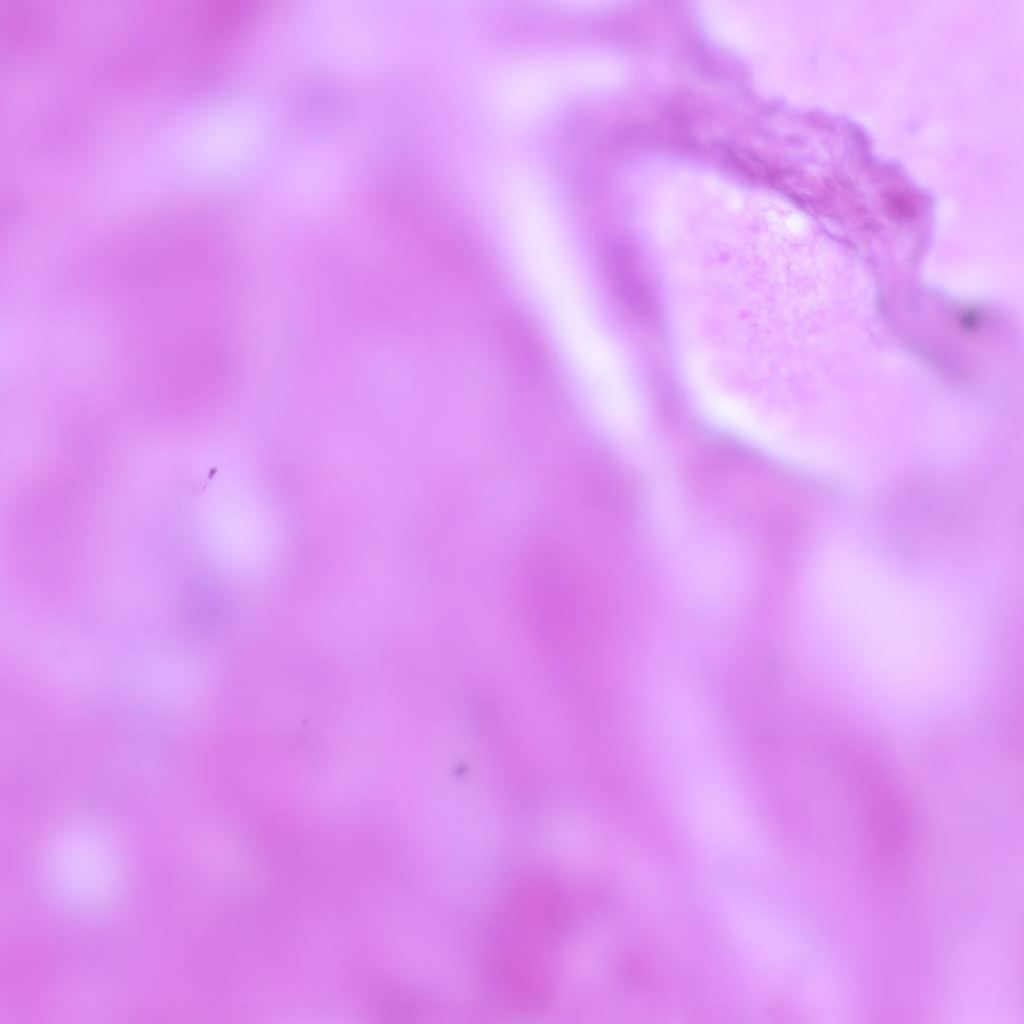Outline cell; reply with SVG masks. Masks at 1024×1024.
I'll return each mask as SVG.
<instances>
[{"mask_svg": "<svg viewBox=\"0 0 1024 1024\" xmlns=\"http://www.w3.org/2000/svg\"><path fill=\"white\" fill-rule=\"evenodd\" d=\"M866 824L870 857L883 874L898 871L911 840L910 815L902 799L884 782L867 774Z\"/></svg>", "mask_w": 1024, "mask_h": 1024, "instance_id": "1", "label": "cell"}, {"mask_svg": "<svg viewBox=\"0 0 1024 1024\" xmlns=\"http://www.w3.org/2000/svg\"><path fill=\"white\" fill-rule=\"evenodd\" d=\"M617 260L618 284L627 306L643 323L654 324L657 299L643 267L629 251L621 252Z\"/></svg>", "mask_w": 1024, "mask_h": 1024, "instance_id": "2", "label": "cell"}]
</instances>
